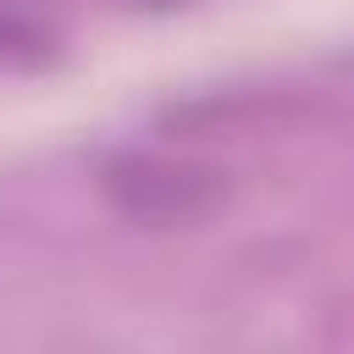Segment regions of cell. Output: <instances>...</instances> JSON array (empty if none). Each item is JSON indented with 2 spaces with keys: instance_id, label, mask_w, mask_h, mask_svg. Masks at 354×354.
Wrapping results in <instances>:
<instances>
[{
  "instance_id": "7a4b0ae2",
  "label": "cell",
  "mask_w": 354,
  "mask_h": 354,
  "mask_svg": "<svg viewBox=\"0 0 354 354\" xmlns=\"http://www.w3.org/2000/svg\"><path fill=\"white\" fill-rule=\"evenodd\" d=\"M138 6H155V11H166V6H183V0H138Z\"/></svg>"
},
{
  "instance_id": "6da1fadb",
  "label": "cell",
  "mask_w": 354,
  "mask_h": 354,
  "mask_svg": "<svg viewBox=\"0 0 354 354\" xmlns=\"http://www.w3.org/2000/svg\"><path fill=\"white\" fill-rule=\"evenodd\" d=\"M205 183L188 177V171H171V166H155V160H127L122 171H111V194L133 210V216H149V221H171V216H188L205 194Z\"/></svg>"
}]
</instances>
